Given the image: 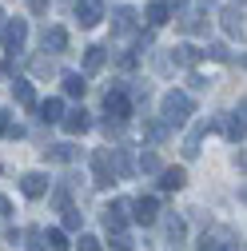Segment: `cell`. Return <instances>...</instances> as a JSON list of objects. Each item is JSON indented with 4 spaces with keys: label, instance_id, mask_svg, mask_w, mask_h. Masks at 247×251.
Wrapping results in <instances>:
<instances>
[{
    "label": "cell",
    "instance_id": "8d00e7d4",
    "mask_svg": "<svg viewBox=\"0 0 247 251\" xmlns=\"http://www.w3.org/2000/svg\"><path fill=\"white\" fill-rule=\"evenodd\" d=\"M32 72H36V76H52V60H44V56L32 60Z\"/></svg>",
    "mask_w": 247,
    "mask_h": 251
},
{
    "label": "cell",
    "instance_id": "8fae6325",
    "mask_svg": "<svg viewBox=\"0 0 247 251\" xmlns=\"http://www.w3.org/2000/svg\"><path fill=\"white\" fill-rule=\"evenodd\" d=\"M108 164H112V176H116V179H132V176H136V164H132L128 148H112V151H108Z\"/></svg>",
    "mask_w": 247,
    "mask_h": 251
},
{
    "label": "cell",
    "instance_id": "d6a6232c",
    "mask_svg": "<svg viewBox=\"0 0 247 251\" xmlns=\"http://www.w3.org/2000/svg\"><path fill=\"white\" fill-rule=\"evenodd\" d=\"M76 243H80V251H104V243H100L96 235H88V231H80V239H76Z\"/></svg>",
    "mask_w": 247,
    "mask_h": 251
},
{
    "label": "cell",
    "instance_id": "4316f807",
    "mask_svg": "<svg viewBox=\"0 0 247 251\" xmlns=\"http://www.w3.org/2000/svg\"><path fill=\"white\" fill-rule=\"evenodd\" d=\"M12 96H16L24 108H36V92H32V84H28V80H12Z\"/></svg>",
    "mask_w": 247,
    "mask_h": 251
},
{
    "label": "cell",
    "instance_id": "bcb514c9",
    "mask_svg": "<svg viewBox=\"0 0 247 251\" xmlns=\"http://www.w3.org/2000/svg\"><path fill=\"white\" fill-rule=\"evenodd\" d=\"M0 172H4V164H0Z\"/></svg>",
    "mask_w": 247,
    "mask_h": 251
},
{
    "label": "cell",
    "instance_id": "ba28073f",
    "mask_svg": "<svg viewBox=\"0 0 247 251\" xmlns=\"http://www.w3.org/2000/svg\"><path fill=\"white\" fill-rule=\"evenodd\" d=\"M128 211H132L128 200H112V203L104 207V227H108L112 235H116V231H128V219H132Z\"/></svg>",
    "mask_w": 247,
    "mask_h": 251
},
{
    "label": "cell",
    "instance_id": "9c48e42d",
    "mask_svg": "<svg viewBox=\"0 0 247 251\" xmlns=\"http://www.w3.org/2000/svg\"><path fill=\"white\" fill-rule=\"evenodd\" d=\"M136 224H144V227H151L160 219V200L156 196H140V200H132V211H128Z\"/></svg>",
    "mask_w": 247,
    "mask_h": 251
},
{
    "label": "cell",
    "instance_id": "cb8c5ba5",
    "mask_svg": "<svg viewBox=\"0 0 247 251\" xmlns=\"http://www.w3.org/2000/svg\"><path fill=\"white\" fill-rule=\"evenodd\" d=\"M60 84H64V96H72V100H80L84 92H88V80H84L80 72H64V76H60Z\"/></svg>",
    "mask_w": 247,
    "mask_h": 251
},
{
    "label": "cell",
    "instance_id": "2e32d148",
    "mask_svg": "<svg viewBox=\"0 0 247 251\" xmlns=\"http://www.w3.org/2000/svg\"><path fill=\"white\" fill-rule=\"evenodd\" d=\"M44 160L48 164H72V160H80V148L76 144H48L44 148Z\"/></svg>",
    "mask_w": 247,
    "mask_h": 251
},
{
    "label": "cell",
    "instance_id": "277c9868",
    "mask_svg": "<svg viewBox=\"0 0 247 251\" xmlns=\"http://www.w3.org/2000/svg\"><path fill=\"white\" fill-rule=\"evenodd\" d=\"M207 12H211V0H196V8H183L179 16H175V28L179 32H188V36H196V32H207Z\"/></svg>",
    "mask_w": 247,
    "mask_h": 251
},
{
    "label": "cell",
    "instance_id": "f546056e",
    "mask_svg": "<svg viewBox=\"0 0 247 251\" xmlns=\"http://www.w3.org/2000/svg\"><path fill=\"white\" fill-rule=\"evenodd\" d=\"M84 227V211L80 207H64V227L60 231H80Z\"/></svg>",
    "mask_w": 247,
    "mask_h": 251
},
{
    "label": "cell",
    "instance_id": "d4e9b609",
    "mask_svg": "<svg viewBox=\"0 0 247 251\" xmlns=\"http://www.w3.org/2000/svg\"><path fill=\"white\" fill-rule=\"evenodd\" d=\"M183 183H188V172H183V168H164L160 172V187H164V192H179Z\"/></svg>",
    "mask_w": 247,
    "mask_h": 251
},
{
    "label": "cell",
    "instance_id": "30bf717a",
    "mask_svg": "<svg viewBox=\"0 0 247 251\" xmlns=\"http://www.w3.org/2000/svg\"><path fill=\"white\" fill-rule=\"evenodd\" d=\"M48 187H52V179H48L44 172H24V176H20V192H24L28 200L48 196Z\"/></svg>",
    "mask_w": 247,
    "mask_h": 251
},
{
    "label": "cell",
    "instance_id": "e575fe53",
    "mask_svg": "<svg viewBox=\"0 0 247 251\" xmlns=\"http://www.w3.org/2000/svg\"><path fill=\"white\" fill-rule=\"evenodd\" d=\"M188 84H192V92H207V88H211V80H207L203 72H192V76H188Z\"/></svg>",
    "mask_w": 247,
    "mask_h": 251
},
{
    "label": "cell",
    "instance_id": "52a82bcc",
    "mask_svg": "<svg viewBox=\"0 0 247 251\" xmlns=\"http://www.w3.org/2000/svg\"><path fill=\"white\" fill-rule=\"evenodd\" d=\"M211 128H223V136H227L231 144H239V148H243V100H239V108H235V112L215 116V120H211Z\"/></svg>",
    "mask_w": 247,
    "mask_h": 251
},
{
    "label": "cell",
    "instance_id": "b9f144b4",
    "mask_svg": "<svg viewBox=\"0 0 247 251\" xmlns=\"http://www.w3.org/2000/svg\"><path fill=\"white\" fill-rule=\"evenodd\" d=\"M4 136H8V140H20V136H24V128H20V124H8V132H4Z\"/></svg>",
    "mask_w": 247,
    "mask_h": 251
},
{
    "label": "cell",
    "instance_id": "60d3db41",
    "mask_svg": "<svg viewBox=\"0 0 247 251\" xmlns=\"http://www.w3.org/2000/svg\"><path fill=\"white\" fill-rule=\"evenodd\" d=\"M8 215H12V200L0 196V219H8Z\"/></svg>",
    "mask_w": 247,
    "mask_h": 251
},
{
    "label": "cell",
    "instance_id": "44dd1931",
    "mask_svg": "<svg viewBox=\"0 0 247 251\" xmlns=\"http://www.w3.org/2000/svg\"><path fill=\"white\" fill-rule=\"evenodd\" d=\"M168 136H172V128H168L164 120H144V140H148L151 148H160Z\"/></svg>",
    "mask_w": 247,
    "mask_h": 251
},
{
    "label": "cell",
    "instance_id": "5bb4252c",
    "mask_svg": "<svg viewBox=\"0 0 247 251\" xmlns=\"http://www.w3.org/2000/svg\"><path fill=\"white\" fill-rule=\"evenodd\" d=\"M60 128H64L68 136H84V132L92 128V116H88L84 108H72V112H64V120H60Z\"/></svg>",
    "mask_w": 247,
    "mask_h": 251
},
{
    "label": "cell",
    "instance_id": "ffe728a7",
    "mask_svg": "<svg viewBox=\"0 0 247 251\" xmlns=\"http://www.w3.org/2000/svg\"><path fill=\"white\" fill-rule=\"evenodd\" d=\"M104 64H108V48L104 44H88L84 48V72L92 76V72H100Z\"/></svg>",
    "mask_w": 247,
    "mask_h": 251
},
{
    "label": "cell",
    "instance_id": "4dcf8cb0",
    "mask_svg": "<svg viewBox=\"0 0 247 251\" xmlns=\"http://www.w3.org/2000/svg\"><path fill=\"white\" fill-rule=\"evenodd\" d=\"M196 247H199V251H227V247H231V243H223V239H220V235H207V231H203V235H199V243H196Z\"/></svg>",
    "mask_w": 247,
    "mask_h": 251
},
{
    "label": "cell",
    "instance_id": "ac0fdd59",
    "mask_svg": "<svg viewBox=\"0 0 247 251\" xmlns=\"http://www.w3.org/2000/svg\"><path fill=\"white\" fill-rule=\"evenodd\" d=\"M220 20H223V32H227V36H239V40H243V8H239V4H227V8L220 12Z\"/></svg>",
    "mask_w": 247,
    "mask_h": 251
},
{
    "label": "cell",
    "instance_id": "74e56055",
    "mask_svg": "<svg viewBox=\"0 0 247 251\" xmlns=\"http://www.w3.org/2000/svg\"><path fill=\"white\" fill-rule=\"evenodd\" d=\"M136 60H140L136 52H124V56H120V68H124V72H132V68H136Z\"/></svg>",
    "mask_w": 247,
    "mask_h": 251
},
{
    "label": "cell",
    "instance_id": "ab89813d",
    "mask_svg": "<svg viewBox=\"0 0 247 251\" xmlns=\"http://www.w3.org/2000/svg\"><path fill=\"white\" fill-rule=\"evenodd\" d=\"M104 132H108V136H116V140H120V136H124V124H116V120H104Z\"/></svg>",
    "mask_w": 247,
    "mask_h": 251
},
{
    "label": "cell",
    "instance_id": "ee69618b",
    "mask_svg": "<svg viewBox=\"0 0 247 251\" xmlns=\"http://www.w3.org/2000/svg\"><path fill=\"white\" fill-rule=\"evenodd\" d=\"M28 4H32V12H36V16H40V12H44V8H48V0H28Z\"/></svg>",
    "mask_w": 247,
    "mask_h": 251
},
{
    "label": "cell",
    "instance_id": "d590c367",
    "mask_svg": "<svg viewBox=\"0 0 247 251\" xmlns=\"http://www.w3.org/2000/svg\"><path fill=\"white\" fill-rule=\"evenodd\" d=\"M52 203H56L60 211H64V207H68V183H60V187H56V192H52Z\"/></svg>",
    "mask_w": 247,
    "mask_h": 251
},
{
    "label": "cell",
    "instance_id": "c3c4849f",
    "mask_svg": "<svg viewBox=\"0 0 247 251\" xmlns=\"http://www.w3.org/2000/svg\"><path fill=\"white\" fill-rule=\"evenodd\" d=\"M227 251H235V247H227Z\"/></svg>",
    "mask_w": 247,
    "mask_h": 251
},
{
    "label": "cell",
    "instance_id": "7c38bea8",
    "mask_svg": "<svg viewBox=\"0 0 247 251\" xmlns=\"http://www.w3.org/2000/svg\"><path fill=\"white\" fill-rule=\"evenodd\" d=\"M40 48H44V52H52V56L68 52V32H64V28H60V24L44 28V32H40Z\"/></svg>",
    "mask_w": 247,
    "mask_h": 251
},
{
    "label": "cell",
    "instance_id": "83f0119b",
    "mask_svg": "<svg viewBox=\"0 0 247 251\" xmlns=\"http://www.w3.org/2000/svg\"><path fill=\"white\" fill-rule=\"evenodd\" d=\"M44 247H52V251H68V231L48 227V231H44Z\"/></svg>",
    "mask_w": 247,
    "mask_h": 251
},
{
    "label": "cell",
    "instance_id": "f1b7e54d",
    "mask_svg": "<svg viewBox=\"0 0 247 251\" xmlns=\"http://www.w3.org/2000/svg\"><path fill=\"white\" fill-rule=\"evenodd\" d=\"M203 56H207V60H215V64H231V48H227V44H207V48H203Z\"/></svg>",
    "mask_w": 247,
    "mask_h": 251
},
{
    "label": "cell",
    "instance_id": "7dc6e473",
    "mask_svg": "<svg viewBox=\"0 0 247 251\" xmlns=\"http://www.w3.org/2000/svg\"><path fill=\"white\" fill-rule=\"evenodd\" d=\"M239 8H243V0H239Z\"/></svg>",
    "mask_w": 247,
    "mask_h": 251
},
{
    "label": "cell",
    "instance_id": "9a60e30c",
    "mask_svg": "<svg viewBox=\"0 0 247 251\" xmlns=\"http://www.w3.org/2000/svg\"><path fill=\"white\" fill-rule=\"evenodd\" d=\"M76 20H80V28H96L104 20V8L96 0H76Z\"/></svg>",
    "mask_w": 247,
    "mask_h": 251
},
{
    "label": "cell",
    "instance_id": "7402d4cb",
    "mask_svg": "<svg viewBox=\"0 0 247 251\" xmlns=\"http://www.w3.org/2000/svg\"><path fill=\"white\" fill-rule=\"evenodd\" d=\"M164 235H168L172 247L183 243V235H188V224H183V215H168V219H164Z\"/></svg>",
    "mask_w": 247,
    "mask_h": 251
},
{
    "label": "cell",
    "instance_id": "5b68a950",
    "mask_svg": "<svg viewBox=\"0 0 247 251\" xmlns=\"http://www.w3.org/2000/svg\"><path fill=\"white\" fill-rule=\"evenodd\" d=\"M136 32H140V12H136L132 4H120V8H112V36L128 40V36H136Z\"/></svg>",
    "mask_w": 247,
    "mask_h": 251
},
{
    "label": "cell",
    "instance_id": "603a6c76",
    "mask_svg": "<svg viewBox=\"0 0 247 251\" xmlns=\"http://www.w3.org/2000/svg\"><path fill=\"white\" fill-rule=\"evenodd\" d=\"M136 172H144V176H160L164 172V160H160V151H140V160H136Z\"/></svg>",
    "mask_w": 247,
    "mask_h": 251
},
{
    "label": "cell",
    "instance_id": "d6986e66",
    "mask_svg": "<svg viewBox=\"0 0 247 251\" xmlns=\"http://www.w3.org/2000/svg\"><path fill=\"white\" fill-rule=\"evenodd\" d=\"M36 112H40L44 124H60L68 108H64V100H60V96H52V100H36Z\"/></svg>",
    "mask_w": 247,
    "mask_h": 251
},
{
    "label": "cell",
    "instance_id": "6da1fadb",
    "mask_svg": "<svg viewBox=\"0 0 247 251\" xmlns=\"http://www.w3.org/2000/svg\"><path fill=\"white\" fill-rule=\"evenodd\" d=\"M192 112H196V100H192V92H168V96L160 100V120L168 124V128H183V124L192 120Z\"/></svg>",
    "mask_w": 247,
    "mask_h": 251
},
{
    "label": "cell",
    "instance_id": "e0dca14e",
    "mask_svg": "<svg viewBox=\"0 0 247 251\" xmlns=\"http://www.w3.org/2000/svg\"><path fill=\"white\" fill-rule=\"evenodd\" d=\"M207 132H211V124H207V120H199L196 128L188 132V140H183V160H196V155H199V144H203Z\"/></svg>",
    "mask_w": 247,
    "mask_h": 251
},
{
    "label": "cell",
    "instance_id": "836d02e7",
    "mask_svg": "<svg viewBox=\"0 0 247 251\" xmlns=\"http://www.w3.org/2000/svg\"><path fill=\"white\" fill-rule=\"evenodd\" d=\"M112 247H116V251H132L136 243H132V235H128V231H116V235H112Z\"/></svg>",
    "mask_w": 247,
    "mask_h": 251
},
{
    "label": "cell",
    "instance_id": "f6af8a7d",
    "mask_svg": "<svg viewBox=\"0 0 247 251\" xmlns=\"http://www.w3.org/2000/svg\"><path fill=\"white\" fill-rule=\"evenodd\" d=\"M4 20H8V16H4V8H0V24H4Z\"/></svg>",
    "mask_w": 247,
    "mask_h": 251
},
{
    "label": "cell",
    "instance_id": "8992f818",
    "mask_svg": "<svg viewBox=\"0 0 247 251\" xmlns=\"http://www.w3.org/2000/svg\"><path fill=\"white\" fill-rule=\"evenodd\" d=\"M0 44H4V52H24V44H28V20H4V24H0Z\"/></svg>",
    "mask_w": 247,
    "mask_h": 251
},
{
    "label": "cell",
    "instance_id": "484cf974",
    "mask_svg": "<svg viewBox=\"0 0 247 251\" xmlns=\"http://www.w3.org/2000/svg\"><path fill=\"white\" fill-rule=\"evenodd\" d=\"M144 20H148L151 28H164V24L172 20V16H168V8H164V0H151V4L144 8Z\"/></svg>",
    "mask_w": 247,
    "mask_h": 251
},
{
    "label": "cell",
    "instance_id": "3957f363",
    "mask_svg": "<svg viewBox=\"0 0 247 251\" xmlns=\"http://www.w3.org/2000/svg\"><path fill=\"white\" fill-rule=\"evenodd\" d=\"M203 60V52L196 48V44H175V48H168L156 64H160V72H175V68H188V72H196V64Z\"/></svg>",
    "mask_w": 247,
    "mask_h": 251
},
{
    "label": "cell",
    "instance_id": "4fadbf2b",
    "mask_svg": "<svg viewBox=\"0 0 247 251\" xmlns=\"http://www.w3.org/2000/svg\"><path fill=\"white\" fill-rule=\"evenodd\" d=\"M92 183H96V187H112V183H116L112 164H108V151H96V155H92Z\"/></svg>",
    "mask_w": 247,
    "mask_h": 251
},
{
    "label": "cell",
    "instance_id": "1f68e13d",
    "mask_svg": "<svg viewBox=\"0 0 247 251\" xmlns=\"http://www.w3.org/2000/svg\"><path fill=\"white\" fill-rule=\"evenodd\" d=\"M24 239H28V251H48V247H44V231H40V227H28V231H24Z\"/></svg>",
    "mask_w": 247,
    "mask_h": 251
},
{
    "label": "cell",
    "instance_id": "f35d334b",
    "mask_svg": "<svg viewBox=\"0 0 247 251\" xmlns=\"http://www.w3.org/2000/svg\"><path fill=\"white\" fill-rule=\"evenodd\" d=\"M164 8H168V16H175V12L188 8V0H164Z\"/></svg>",
    "mask_w": 247,
    "mask_h": 251
},
{
    "label": "cell",
    "instance_id": "7bdbcfd3",
    "mask_svg": "<svg viewBox=\"0 0 247 251\" xmlns=\"http://www.w3.org/2000/svg\"><path fill=\"white\" fill-rule=\"evenodd\" d=\"M8 124H12V120H8V108H0V136L8 132Z\"/></svg>",
    "mask_w": 247,
    "mask_h": 251
},
{
    "label": "cell",
    "instance_id": "7a4b0ae2",
    "mask_svg": "<svg viewBox=\"0 0 247 251\" xmlns=\"http://www.w3.org/2000/svg\"><path fill=\"white\" fill-rule=\"evenodd\" d=\"M104 112H108V120H116V124H128V120H132L136 104H132V96H128V80H116V88H108Z\"/></svg>",
    "mask_w": 247,
    "mask_h": 251
}]
</instances>
